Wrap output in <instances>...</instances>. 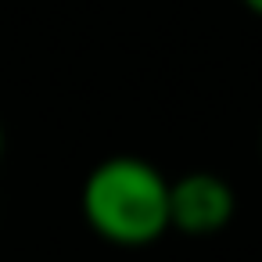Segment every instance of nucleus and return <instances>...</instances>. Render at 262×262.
Here are the masks:
<instances>
[{
  "instance_id": "obj_1",
  "label": "nucleus",
  "mask_w": 262,
  "mask_h": 262,
  "mask_svg": "<svg viewBox=\"0 0 262 262\" xmlns=\"http://www.w3.org/2000/svg\"><path fill=\"white\" fill-rule=\"evenodd\" d=\"M83 215L97 237L144 248L169 230V180L144 158H108L83 183Z\"/></svg>"
},
{
  "instance_id": "obj_2",
  "label": "nucleus",
  "mask_w": 262,
  "mask_h": 262,
  "mask_svg": "<svg viewBox=\"0 0 262 262\" xmlns=\"http://www.w3.org/2000/svg\"><path fill=\"white\" fill-rule=\"evenodd\" d=\"M237 198L230 183L215 172H187L169 183V226L187 237H212L233 219Z\"/></svg>"
},
{
  "instance_id": "obj_3",
  "label": "nucleus",
  "mask_w": 262,
  "mask_h": 262,
  "mask_svg": "<svg viewBox=\"0 0 262 262\" xmlns=\"http://www.w3.org/2000/svg\"><path fill=\"white\" fill-rule=\"evenodd\" d=\"M241 4H244L248 11H255V15H262V0H241Z\"/></svg>"
},
{
  "instance_id": "obj_4",
  "label": "nucleus",
  "mask_w": 262,
  "mask_h": 262,
  "mask_svg": "<svg viewBox=\"0 0 262 262\" xmlns=\"http://www.w3.org/2000/svg\"><path fill=\"white\" fill-rule=\"evenodd\" d=\"M0 158H4V126H0Z\"/></svg>"
}]
</instances>
